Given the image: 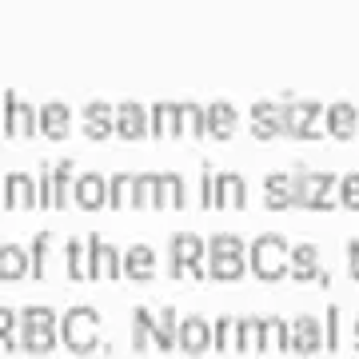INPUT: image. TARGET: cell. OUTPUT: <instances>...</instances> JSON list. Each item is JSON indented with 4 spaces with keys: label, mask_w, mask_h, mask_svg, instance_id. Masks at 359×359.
<instances>
[{
    "label": "cell",
    "mask_w": 359,
    "mask_h": 359,
    "mask_svg": "<svg viewBox=\"0 0 359 359\" xmlns=\"http://www.w3.org/2000/svg\"><path fill=\"white\" fill-rule=\"evenodd\" d=\"M287 259H292V244L280 231H264L248 244V271L264 283H280L287 276Z\"/></svg>",
    "instance_id": "obj_1"
},
{
    "label": "cell",
    "mask_w": 359,
    "mask_h": 359,
    "mask_svg": "<svg viewBox=\"0 0 359 359\" xmlns=\"http://www.w3.org/2000/svg\"><path fill=\"white\" fill-rule=\"evenodd\" d=\"M60 344L72 355H92L100 347V311L92 304H76L60 316Z\"/></svg>",
    "instance_id": "obj_2"
},
{
    "label": "cell",
    "mask_w": 359,
    "mask_h": 359,
    "mask_svg": "<svg viewBox=\"0 0 359 359\" xmlns=\"http://www.w3.org/2000/svg\"><path fill=\"white\" fill-rule=\"evenodd\" d=\"M283 136L292 140H320L323 132V108L320 100H295V96H283Z\"/></svg>",
    "instance_id": "obj_3"
},
{
    "label": "cell",
    "mask_w": 359,
    "mask_h": 359,
    "mask_svg": "<svg viewBox=\"0 0 359 359\" xmlns=\"http://www.w3.org/2000/svg\"><path fill=\"white\" fill-rule=\"evenodd\" d=\"M335 188H339V176L332 172H295V208H311V212H327L335 204Z\"/></svg>",
    "instance_id": "obj_4"
},
{
    "label": "cell",
    "mask_w": 359,
    "mask_h": 359,
    "mask_svg": "<svg viewBox=\"0 0 359 359\" xmlns=\"http://www.w3.org/2000/svg\"><path fill=\"white\" fill-rule=\"evenodd\" d=\"M0 112H4V140H32L40 132V108L25 104L13 88L0 96Z\"/></svg>",
    "instance_id": "obj_5"
},
{
    "label": "cell",
    "mask_w": 359,
    "mask_h": 359,
    "mask_svg": "<svg viewBox=\"0 0 359 359\" xmlns=\"http://www.w3.org/2000/svg\"><path fill=\"white\" fill-rule=\"evenodd\" d=\"M248 124H252V136L256 140H280L283 136V104L280 100H256L248 108Z\"/></svg>",
    "instance_id": "obj_6"
},
{
    "label": "cell",
    "mask_w": 359,
    "mask_h": 359,
    "mask_svg": "<svg viewBox=\"0 0 359 359\" xmlns=\"http://www.w3.org/2000/svg\"><path fill=\"white\" fill-rule=\"evenodd\" d=\"M208 256V240H200L196 231H180V236H172V244H168V259H172V276H188V268L192 264H200V259Z\"/></svg>",
    "instance_id": "obj_7"
},
{
    "label": "cell",
    "mask_w": 359,
    "mask_h": 359,
    "mask_svg": "<svg viewBox=\"0 0 359 359\" xmlns=\"http://www.w3.org/2000/svg\"><path fill=\"white\" fill-rule=\"evenodd\" d=\"M92 248V276L96 280H120L124 276V252L116 244H108L104 236H88Z\"/></svg>",
    "instance_id": "obj_8"
},
{
    "label": "cell",
    "mask_w": 359,
    "mask_h": 359,
    "mask_svg": "<svg viewBox=\"0 0 359 359\" xmlns=\"http://www.w3.org/2000/svg\"><path fill=\"white\" fill-rule=\"evenodd\" d=\"M116 136H120V140H144V136H152L148 108L136 104V100L116 104Z\"/></svg>",
    "instance_id": "obj_9"
},
{
    "label": "cell",
    "mask_w": 359,
    "mask_h": 359,
    "mask_svg": "<svg viewBox=\"0 0 359 359\" xmlns=\"http://www.w3.org/2000/svg\"><path fill=\"white\" fill-rule=\"evenodd\" d=\"M4 204H8V208H16V212L40 208V188H36V176H28V172H8V176H4Z\"/></svg>",
    "instance_id": "obj_10"
},
{
    "label": "cell",
    "mask_w": 359,
    "mask_h": 359,
    "mask_svg": "<svg viewBox=\"0 0 359 359\" xmlns=\"http://www.w3.org/2000/svg\"><path fill=\"white\" fill-rule=\"evenodd\" d=\"M80 120H84V136L96 144H104L108 136H116V108L104 100H88L84 104V112H80Z\"/></svg>",
    "instance_id": "obj_11"
},
{
    "label": "cell",
    "mask_w": 359,
    "mask_h": 359,
    "mask_svg": "<svg viewBox=\"0 0 359 359\" xmlns=\"http://www.w3.org/2000/svg\"><path fill=\"white\" fill-rule=\"evenodd\" d=\"M323 128H327V136H335V140H351V136L359 132V108L351 100L327 104V112H323Z\"/></svg>",
    "instance_id": "obj_12"
},
{
    "label": "cell",
    "mask_w": 359,
    "mask_h": 359,
    "mask_svg": "<svg viewBox=\"0 0 359 359\" xmlns=\"http://www.w3.org/2000/svg\"><path fill=\"white\" fill-rule=\"evenodd\" d=\"M180 351L184 355H204V351H212V323L204 316H184L180 320Z\"/></svg>",
    "instance_id": "obj_13"
},
{
    "label": "cell",
    "mask_w": 359,
    "mask_h": 359,
    "mask_svg": "<svg viewBox=\"0 0 359 359\" xmlns=\"http://www.w3.org/2000/svg\"><path fill=\"white\" fill-rule=\"evenodd\" d=\"M216 208H224V212L248 208V180L240 172H216Z\"/></svg>",
    "instance_id": "obj_14"
},
{
    "label": "cell",
    "mask_w": 359,
    "mask_h": 359,
    "mask_svg": "<svg viewBox=\"0 0 359 359\" xmlns=\"http://www.w3.org/2000/svg\"><path fill=\"white\" fill-rule=\"evenodd\" d=\"M248 276V252H208V280L236 283Z\"/></svg>",
    "instance_id": "obj_15"
},
{
    "label": "cell",
    "mask_w": 359,
    "mask_h": 359,
    "mask_svg": "<svg viewBox=\"0 0 359 359\" xmlns=\"http://www.w3.org/2000/svg\"><path fill=\"white\" fill-rule=\"evenodd\" d=\"M292 351L295 355H316V351H323V320H316V316H295Z\"/></svg>",
    "instance_id": "obj_16"
},
{
    "label": "cell",
    "mask_w": 359,
    "mask_h": 359,
    "mask_svg": "<svg viewBox=\"0 0 359 359\" xmlns=\"http://www.w3.org/2000/svg\"><path fill=\"white\" fill-rule=\"evenodd\" d=\"M72 204L84 208V212H96V208H104V204H108V180H104L100 172H84V176H76Z\"/></svg>",
    "instance_id": "obj_17"
},
{
    "label": "cell",
    "mask_w": 359,
    "mask_h": 359,
    "mask_svg": "<svg viewBox=\"0 0 359 359\" xmlns=\"http://www.w3.org/2000/svg\"><path fill=\"white\" fill-rule=\"evenodd\" d=\"M264 204L271 212L295 208V176L292 172H271V176H264Z\"/></svg>",
    "instance_id": "obj_18"
},
{
    "label": "cell",
    "mask_w": 359,
    "mask_h": 359,
    "mask_svg": "<svg viewBox=\"0 0 359 359\" xmlns=\"http://www.w3.org/2000/svg\"><path fill=\"white\" fill-rule=\"evenodd\" d=\"M287 276L295 283H311L320 280L323 268H320V248L316 244H295L292 248V259H287Z\"/></svg>",
    "instance_id": "obj_19"
},
{
    "label": "cell",
    "mask_w": 359,
    "mask_h": 359,
    "mask_svg": "<svg viewBox=\"0 0 359 359\" xmlns=\"http://www.w3.org/2000/svg\"><path fill=\"white\" fill-rule=\"evenodd\" d=\"M204 112H208V136H212V140H231V136H236V128H240V112H236V104L212 100Z\"/></svg>",
    "instance_id": "obj_20"
},
{
    "label": "cell",
    "mask_w": 359,
    "mask_h": 359,
    "mask_svg": "<svg viewBox=\"0 0 359 359\" xmlns=\"http://www.w3.org/2000/svg\"><path fill=\"white\" fill-rule=\"evenodd\" d=\"M188 204V184L180 172H156V208H168V212H180Z\"/></svg>",
    "instance_id": "obj_21"
},
{
    "label": "cell",
    "mask_w": 359,
    "mask_h": 359,
    "mask_svg": "<svg viewBox=\"0 0 359 359\" xmlns=\"http://www.w3.org/2000/svg\"><path fill=\"white\" fill-rule=\"evenodd\" d=\"M236 351H248V355L268 351V327H264L259 316H240L236 320Z\"/></svg>",
    "instance_id": "obj_22"
},
{
    "label": "cell",
    "mask_w": 359,
    "mask_h": 359,
    "mask_svg": "<svg viewBox=\"0 0 359 359\" xmlns=\"http://www.w3.org/2000/svg\"><path fill=\"white\" fill-rule=\"evenodd\" d=\"M40 132L48 136V140H65L68 132H72V108L60 100H48L40 108Z\"/></svg>",
    "instance_id": "obj_23"
},
{
    "label": "cell",
    "mask_w": 359,
    "mask_h": 359,
    "mask_svg": "<svg viewBox=\"0 0 359 359\" xmlns=\"http://www.w3.org/2000/svg\"><path fill=\"white\" fill-rule=\"evenodd\" d=\"M148 124H152L156 140H168V136H180V100H160L148 108Z\"/></svg>",
    "instance_id": "obj_24"
},
{
    "label": "cell",
    "mask_w": 359,
    "mask_h": 359,
    "mask_svg": "<svg viewBox=\"0 0 359 359\" xmlns=\"http://www.w3.org/2000/svg\"><path fill=\"white\" fill-rule=\"evenodd\" d=\"M124 276L128 280H140L148 283L156 276V252L148 244H132L128 252H124Z\"/></svg>",
    "instance_id": "obj_25"
},
{
    "label": "cell",
    "mask_w": 359,
    "mask_h": 359,
    "mask_svg": "<svg viewBox=\"0 0 359 359\" xmlns=\"http://www.w3.org/2000/svg\"><path fill=\"white\" fill-rule=\"evenodd\" d=\"M152 347H160V351H180V316H176V308H172V304H168V308H160V316H156Z\"/></svg>",
    "instance_id": "obj_26"
},
{
    "label": "cell",
    "mask_w": 359,
    "mask_h": 359,
    "mask_svg": "<svg viewBox=\"0 0 359 359\" xmlns=\"http://www.w3.org/2000/svg\"><path fill=\"white\" fill-rule=\"evenodd\" d=\"M65 264H68V280H96V276H92V248H88V240H68Z\"/></svg>",
    "instance_id": "obj_27"
},
{
    "label": "cell",
    "mask_w": 359,
    "mask_h": 359,
    "mask_svg": "<svg viewBox=\"0 0 359 359\" xmlns=\"http://www.w3.org/2000/svg\"><path fill=\"white\" fill-rule=\"evenodd\" d=\"M28 276V248L20 244H0V280L13 283Z\"/></svg>",
    "instance_id": "obj_28"
},
{
    "label": "cell",
    "mask_w": 359,
    "mask_h": 359,
    "mask_svg": "<svg viewBox=\"0 0 359 359\" xmlns=\"http://www.w3.org/2000/svg\"><path fill=\"white\" fill-rule=\"evenodd\" d=\"M132 200H136V172H116L112 180H108V208H132Z\"/></svg>",
    "instance_id": "obj_29"
},
{
    "label": "cell",
    "mask_w": 359,
    "mask_h": 359,
    "mask_svg": "<svg viewBox=\"0 0 359 359\" xmlns=\"http://www.w3.org/2000/svg\"><path fill=\"white\" fill-rule=\"evenodd\" d=\"M180 136H192V140L208 136V112L200 108V104L180 100Z\"/></svg>",
    "instance_id": "obj_30"
},
{
    "label": "cell",
    "mask_w": 359,
    "mask_h": 359,
    "mask_svg": "<svg viewBox=\"0 0 359 359\" xmlns=\"http://www.w3.org/2000/svg\"><path fill=\"white\" fill-rule=\"evenodd\" d=\"M48 252H52V236H48V231H36V236H32V244H28V276H32V280H44Z\"/></svg>",
    "instance_id": "obj_31"
},
{
    "label": "cell",
    "mask_w": 359,
    "mask_h": 359,
    "mask_svg": "<svg viewBox=\"0 0 359 359\" xmlns=\"http://www.w3.org/2000/svg\"><path fill=\"white\" fill-rule=\"evenodd\" d=\"M52 184H56V204L52 208H72V188H76V180H72V160L52 164Z\"/></svg>",
    "instance_id": "obj_32"
},
{
    "label": "cell",
    "mask_w": 359,
    "mask_h": 359,
    "mask_svg": "<svg viewBox=\"0 0 359 359\" xmlns=\"http://www.w3.org/2000/svg\"><path fill=\"white\" fill-rule=\"evenodd\" d=\"M20 323L25 327H40V332H60V316L48 308V304H28L20 311Z\"/></svg>",
    "instance_id": "obj_33"
},
{
    "label": "cell",
    "mask_w": 359,
    "mask_h": 359,
    "mask_svg": "<svg viewBox=\"0 0 359 359\" xmlns=\"http://www.w3.org/2000/svg\"><path fill=\"white\" fill-rule=\"evenodd\" d=\"M152 332H156V316L148 308H136L132 311V347L136 351L152 347Z\"/></svg>",
    "instance_id": "obj_34"
},
{
    "label": "cell",
    "mask_w": 359,
    "mask_h": 359,
    "mask_svg": "<svg viewBox=\"0 0 359 359\" xmlns=\"http://www.w3.org/2000/svg\"><path fill=\"white\" fill-rule=\"evenodd\" d=\"M264 327H268V347H276V351H292V323L283 320V316H268Z\"/></svg>",
    "instance_id": "obj_35"
},
{
    "label": "cell",
    "mask_w": 359,
    "mask_h": 359,
    "mask_svg": "<svg viewBox=\"0 0 359 359\" xmlns=\"http://www.w3.org/2000/svg\"><path fill=\"white\" fill-rule=\"evenodd\" d=\"M231 347H236V320L219 316L212 323V351H231Z\"/></svg>",
    "instance_id": "obj_36"
},
{
    "label": "cell",
    "mask_w": 359,
    "mask_h": 359,
    "mask_svg": "<svg viewBox=\"0 0 359 359\" xmlns=\"http://www.w3.org/2000/svg\"><path fill=\"white\" fill-rule=\"evenodd\" d=\"M339 332H344V311H339V304H332L327 320H323V347L327 351H339Z\"/></svg>",
    "instance_id": "obj_37"
},
{
    "label": "cell",
    "mask_w": 359,
    "mask_h": 359,
    "mask_svg": "<svg viewBox=\"0 0 359 359\" xmlns=\"http://www.w3.org/2000/svg\"><path fill=\"white\" fill-rule=\"evenodd\" d=\"M132 208H140V212L156 208V172H144V176H136V200H132Z\"/></svg>",
    "instance_id": "obj_38"
},
{
    "label": "cell",
    "mask_w": 359,
    "mask_h": 359,
    "mask_svg": "<svg viewBox=\"0 0 359 359\" xmlns=\"http://www.w3.org/2000/svg\"><path fill=\"white\" fill-rule=\"evenodd\" d=\"M335 196H339V204H344V208L359 212V172H347V176H339V188H335Z\"/></svg>",
    "instance_id": "obj_39"
},
{
    "label": "cell",
    "mask_w": 359,
    "mask_h": 359,
    "mask_svg": "<svg viewBox=\"0 0 359 359\" xmlns=\"http://www.w3.org/2000/svg\"><path fill=\"white\" fill-rule=\"evenodd\" d=\"M208 252H248V244L240 236H231V231H216V236L208 240Z\"/></svg>",
    "instance_id": "obj_40"
},
{
    "label": "cell",
    "mask_w": 359,
    "mask_h": 359,
    "mask_svg": "<svg viewBox=\"0 0 359 359\" xmlns=\"http://www.w3.org/2000/svg\"><path fill=\"white\" fill-rule=\"evenodd\" d=\"M36 188H40V208H52V204H56V184H52V164H40V180H36Z\"/></svg>",
    "instance_id": "obj_41"
},
{
    "label": "cell",
    "mask_w": 359,
    "mask_h": 359,
    "mask_svg": "<svg viewBox=\"0 0 359 359\" xmlns=\"http://www.w3.org/2000/svg\"><path fill=\"white\" fill-rule=\"evenodd\" d=\"M200 204L216 208V172H212V164H204V176H200Z\"/></svg>",
    "instance_id": "obj_42"
},
{
    "label": "cell",
    "mask_w": 359,
    "mask_h": 359,
    "mask_svg": "<svg viewBox=\"0 0 359 359\" xmlns=\"http://www.w3.org/2000/svg\"><path fill=\"white\" fill-rule=\"evenodd\" d=\"M16 327H20V316H16L13 308H4V304H0V335L16 332Z\"/></svg>",
    "instance_id": "obj_43"
},
{
    "label": "cell",
    "mask_w": 359,
    "mask_h": 359,
    "mask_svg": "<svg viewBox=\"0 0 359 359\" xmlns=\"http://www.w3.org/2000/svg\"><path fill=\"white\" fill-rule=\"evenodd\" d=\"M347 271H351V280H359V236L347 240Z\"/></svg>",
    "instance_id": "obj_44"
},
{
    "label": "cell",
    "mask_w": 359,
    "mask_h": 359,
    "mask_svg": "<svg viewBox=\"0 0 359 359\" xmlns=\"http://www.w3.org/2000/svg\"><path fill=\"white\" fill-rule=\"evenodd\" d=\"M351 339H355V351H359V320H355V327H351Z\"/></svg>",
    "instance_id": "obj_45"
},
{
    "label": "cell",
    "mask_w": 359,
    "mask_h": 359,
    "mask_svg": "<svg viewBox=\"0 0 359 359\" xmlns=\"http://www.w3.org/2000/svg\"><path fill=\"white\" fill-rule=\"evenodd\" d=\"M0 140H4V112H0Z\"/></svg>",
    "instance_id": "obj_46"
},
{
    "label": "cell",
    "mask_w": 359,
    "mask_h": 359,
    "mask_svg": "<svg viewBox=\"0 0 359 359\" xmlns=\"http://www.w3.org/2000/svg\"><path fill=\"white\" fill-rule=\"evenodd\" d=\"M0 204H4V176H0Z\"/></svg>",
    "instance_id": "obj_47"
}]
</instances>
